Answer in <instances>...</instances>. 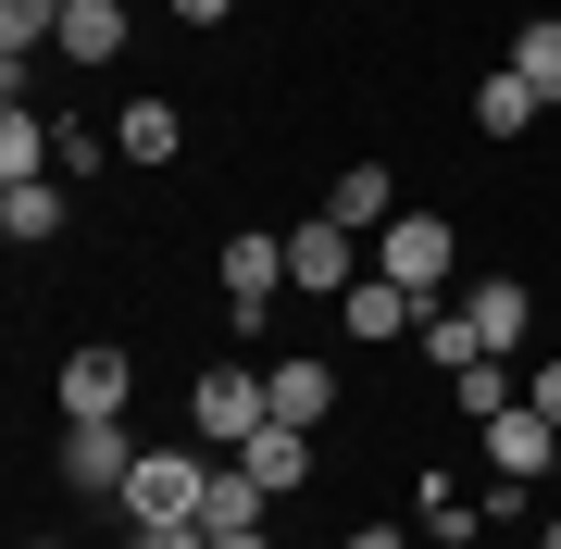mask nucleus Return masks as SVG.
Segmentation results:
<instances>
[{
  "label": "nucleus",
  "instance_id": "6ab92c4d",
  "mask_svg": "<svg viewBox=\"0 0 561 549\" xmlns=\"http://www.w3.org/2000/svg\"><path fill=\"white\" fill-rule=\"evenodd\" d=\"M238 462H250V474H262L275 500H287V488H312V437H300V425H262V437L238 449Z\"/></svg>",
  "mask_w": 561,
  "mask_h": 549
},
{
  "label": "nucleus",
  "instance_id": "2f4dec72",
  "mask_svg": "<svg viewBox=\"0 0 561 549\" xmlns=\"http://www.w3.org/2000/svg\"><path fill=\"white\" fill-rule=\"evenodd\" d=\"M62 13H76V0H62Z\"/></svg>",
  "mask_w": 561,
  "mask_h": 549
},
{
  "label": "nucleus",
  "instance_id": "39448f33",
  "mask_svg": "<svg viewBox=\"0 0 561 549\" xmlns=\"http://www.w3.org/2000/svg\"><path fill=\"white\" fill-rule=\"evenodd\" d=\"M362 275H375V263H362V238H350L337 213H312V225H287V287H312V300H350Z\"/></svg>",
  "mask_w": 561,
  "mask_h": 549
},
{
  "label": "nucleus",
  "instance_id": "f257e3e1",
  "mask_svg": "<svg viewBox=\"0 0 561 549\" xmlns=\"http://www.w3.org/2000/svg\"><path fill=\"white\" fill-rule=\"evenodd\" d=\"M375 275H400L412 300L437 312V300H449V275H461V238H449V213H400V225L375 238Z\"/></svg>",
  "mask_w": 561,
  "mask_h": 549
},
{
  "label": "nucleus",
  "instance_id": "a878e982",
  "mask_svg": "<svg viewBox=\"0 0 561 549\" xmlns=\"http://www.w3.org/2000/svg\"><path fill=\"white\" fill-rule=\"evenodd\" d=\"M162 13H175V25H225L238 0H162Z\"/></svg>",
  "mask_w": 561,
  "mask_h": 549
},
{
  "label": "nucleus",
  "instance_id": "2eb2a0df",
  "mask_svg": "<svg viewBox=\"0 0 561 549\" xmlns=\"http://www.w3.org/2000/svg\"><path fill=\"white\" fill-rule=\"evenodd\" d=\"M424 363H437V375H474V363H500V350H486V325L461 300H437V312H424Z\"/></svg>",
  "mask_w": 561,
  "mask_h": 549
},
{
  "label": "nucleus",
  "instance_id": "b1692460",
  "mask_svg": "<svg viewBox=\"0 0 561 549\" xmlns=\"http://www.w3.org/2000/svg\"><path fill=\"white\" fill-rule=\"evenodd\" d=\"M125 549H213V525H138Z\"/></svg>",
  "mask_w": 561,
  "mask_h": 549
},
{
  "label": "nucleus",
  "instance_id": "7ed1b4c3",
  "mask_svg": "<svg viewBox=\"0 0 561 549\" xmlns=\"http://www.w3.org/2000/svg\"><path fill=\"white\" fill-rule=\"evenodd\" d=\"M187 425H201V437L225 449V462H238V449H250L262 425H275V387H262V375H225V363H213L201 387H187Z\"/></svg>",
  "mask_w": 561,
  "mask_h": 549
},
{
  "label": "nucleus",
  "instance_id": "412c9836",
  "mask_svg": "<svg viewBox=\"0 0 561 549\" xmlns=\"http://www.w3.org/2000/svg\"><path fill=\"white\" fill-rule=\"evenodd\" d=\"M512 76L537 88V101H561V13H524V38H512Z\"/></svg>",
  "mask_w": 561,
  "mask_h": 549
},
{
  "label": "nucleus",
  "instance_id": "9d476101",
  "mask_svg": "<svg viewBox=\"0 0 561 549\" xmlns=\"http://www.w3.org/2000/svg\"><path fill=\"white\" fill-rule=\"evenodd\" d=\"M62 225H76V201H62V175H13V187H0V238H13V250L62 238Z\"/></svg>",
  "mask_w": 561,
  "mask_h": 549
},
{
  "label": "nucleus",
  "instance_id": "cd10ccee",
  "mask_svg": "<svg viewBox=\"0 0 561 549\" xmlns=\"http://www.w3.org/2000/svg\"><path fill=\"white\" fill-rule=\"evenodd\" d=\"M213 549H275V537H262V525H250V537H213Z\"/></svg>",
  "mask_w": 561,
  "mask_h": 549
},
{
  "label": "nucleus",
  "instance_id": "6e6552de",
  "mask_svg": "<svg viewBox=\"0 0 561 549\" xmlns=\"http://www.w3.org/2000/svg\"><path fill=\"white\" fill-rule=\"evenodd\" d=\"M125 474H138L125 425H62V488H88V500H125Z\"/></svg>",
  "mask_w": 561,
  "mask_h": 549
},
{
  "label": "nucleus",
  "instance_id": "423d86ee",
  "mask_svg": "<svg viewBox=\"0 0 561 549\" xmlns=\"http://www.w3.org/2000/svg\"><path fill=\"white\" fill-rule=\"evenodd\" d=\"M486 474H500V488H549V462H561V425H549V412L537 400H512V412H486Z\"/></svg>",
  "mask_w": 561,
  "mask_h": 549
},
{
  "label": "nucleus",
  "instance_id": "dca6fc26",
  "mask_svg": "<svg viewBox=\"0 0 561 549\" xmlns=\"http://www.w3.org/2000/svg\"><path fill=\"white\" fill-rule=\"evenodd\" d=\"M113 150H125V163H175V150H187V113H175V101H125Z\"/></svg>",
  "mask_w": 561,
  "mask_h": 549
},
{
  "label": "nucleus",
  "instance_id": "5701e85b",
  "mask_svg": "<svg viewBox=\"0 0 561 549\" xmlns=\"http://www.w3.org/2000/svg\"><path fill=\"white\" fill-rule=\"evenodd\" d=\"M449 400L474 412V425H486V412H512V363H474V375H449Z\"/></svg>",
  "mask_w": 561,
  "mask_h": 549
},
{
  "label": "nucleus",
  "instance_id": "4468645a",
  "mask_svg": "<svg viewBox=\"0 0 561 549\" xmlns=\"http://www.w3.org/2000/svg\"><path fill=\"white\" fill-rule=\"evenodd\" d=\"M38 50H62V0H0V62H13V88H25Z\"/></svg>",
  "mask_w": 561,
  "mask_h": 549
},
{
  "label": "nucleus",
  "instance_id": "c85d7f7f",
  "mask_svg": "<svg viewBox=\"0 0 561 549\" xmlns=\"http://www.w3.org/2000/svg\"><path fill=\"white\" fill-rule=\"evenodd\" d=\"M537 549H561V512H549V525H537Z\"/></svg>",
  "mask_w": 561,
  "mask_h": 549
},
{
  "label": "nucleus",
  "instance_id": "4be33fe9",
  "mask_svg": "<svg viewBox=\"0 0 561 549\" xmlns=\"http://www.w3.org/2000/svg\"><path fill=\"white\" fill-rule=\"evenodd\" d=\"M50 163H62V150H50V125L13 101V113H0V187H13V175H50Z\"/></svg>",
  "mask_w": 561,
  "mask_h": 549
},
{
  "label": "nucleus",
  "instance_id": "c756f323",
  "mask_svg": "<svg viewBox=\"0 0 561 549\" xmlns=\"http://www.w3.org/2000/svg\"><path fill=\"white\" fill-rule=\"evenodd\" d=\"M25 549H76V537H25Z\"/></svg>",
  "mask_w": 561,
  "mask_h": 549
},
{
  "label": "nucleus",
  "instance_id": "f3484780",
  "mask_svg": "<svg viewBox=\"0 0 561 549\" xmlns=\"http://www.w3.org/2000/svg\"><path fill=\"white\" fill-rule=\"evenodd\" d=\"M461 312L486 325V350H500V363L524 350V275H474V287H461Z\"/></svg>",
  "mask_w": 561,
  "mask_h": 549
},
{
  "label": "nucleus",
  "instance_id": "393cba45",
  "mask_svg": "<svg viewBox=\"0 0 561 549\" xmlns=\"http://www.w3.org/2000/svg\"><path fill=\"white\" fill-rule=\"evenodd\" d=\"M524 400H537L549 425H561V363H537V375H524Z\"/></svg>",
  "mask_w": 561,
  "mask_h": 549
},
{
  "label": "nucleus",
  "instance_id": "1a4fd4ad",
  "mask_svg": "<svg viewBox=\"0 0 561 549\" xmlns=\"http://www.w3.org/2000/svg\"><path fill=\"white\" fill-rule=\"evenodd\" d=\"M337 325H350V350H387V338H412V325H424V300H412L400 275H362L350 300H337Z\"/></svg>",
  "mask_w": 561,
  "mask_h": 549
},
{
  "label": "nucleus",
  "instance_id": "a211bd4d",
  "mask_svg": "<svg viewBox=\"0 0 561 549\" xmlns=\"http://www.w3.org/2000/svg\"><path fill=\"white\" fill-rule=\"evenodd\" d=\"M262 512H275V488H262L250 462H225V474H213V500H201V525H213V537H250Z\"/></svg>",
  "mask_w": 561,
  "mask_h": 549
},
{
  "label": "nucleus",
  "instance_id": "20e7f679",
  "mask_svg": "<svg viewBox=\"0 0 561 549\" xmlns=\"http://www.w3.org/2000/svg\"><path fill=\"white\" fill-rule=\"evenodd\" d=\"M125 400H138V363H125L113 338L62 350V425H125Z\"/></svg>",
  "mask_w": 561,
  "mask_h": 549
},
{
  "label": "nucleus",
  "instance_id": "bb28decb",
  "mask_svg": "<svg viewBox=\"0 0 561 549\" xmlns=\"http://www.w3.org/2000/svg\"><path fill=\"white\" fill-rule=\"evenodd\" d=\"M337 549H412V537H400V525H350Z\"/></svg>",
  "mask_w": 561,
  "mask_h": 549
},
{
  "label": "nucleus",
  "instance_id": "ddd939ff",
  "mask_svg": "<svg viewBox=\"0 0 561 549\" xmlns=\"http://www.w3.org/2000/svg\"><path fill=\"white\" fill-rule=\"evenodd\" d=\"M262 387H275V425H324V412H337V375H324V363H262Z\"/></svg>",
  "mask_w": 561,
  "mask_h": 549
},
{
  "label": "nucleus",
  "instance_id": "f8f14e48",
  "mask_svg": "<svg viewBox=\"0 0 561 549\" xmlns=\"http://www.w3.org/2000/svg\"><path fill=\"white\" fill-rule=\"evenodd\" d=\"M62 62H76V76H113L125 62V0H76V13H62Z\"/></svg>",
  "mask_w": 561,
  "mask_h": 549
},
{
  "label": "nucleus",
  "instance_id": "0eeeda50",
  "mask_svg": "<svg viewBox=\"0 0 561 549\" xmlns=\"http://www.w3.org/2000/svg\"><path fill=\"white\" fill-rule=\"evenodd\" d=\"M275 287H287V238H225V325H262Z\"/></svg>",
  "mask_w": 561,
  "mask_h": 549
},
{
  "label": "nucleus",
  "instance_id": "7c9ffc66",
  "mask_svg": "<svg viewBox=\"0 0 561 549\" xmlns=\"http://www.w3.org/2000/svg\"><path fill=\"white\" fill-rule=\"evenodd\" d=\"M549 488H561V462H549Z\"/></svg>",
  "mask_w": 561,
  "mask_h": 549
},
{
  "label": "nucleus",
  "instance_id": "f03ea898",
  "mask_svg": "<svg viewBox=\"0 0 561 549\" xmlns=\"http://www.w3.org/2000/svg\"><path fill=\"white\" fill-rule=\"evenodd\" d=\"M213 474H225V462H201V449H138V474H125V512H138V525H201Z\"/></svg>",
  "mask_w": 561,
  "mask_h": 549
},
{
  "label": "nucleus",
  "instance_id": "aec40b11",
  "mask_svg": "<svg viewBox=\"0 0 561 549\" xmlns=\"http://www.w3.org/2000/svg\"><path fill=\"white\" fill-rule=\"evenodd\" d=\"M537 113H549V101H537V88L512 76V62H500V76L474 88V138H524V125H537Z\"/></svg>",
  "mask_w": 561,
  "mask_h": 549
},
{
  "label": "nucleus",
  "instance_id": "9b49d317",
  "mask_svg": "<svg viewBox=\"0 0 561 549\" xmlns=\"http://www.w3.org/2000/svg\"><path fill=\"white\" fill-rule=\"evenodd\" d=\"M324 213H337L350 238H387V225H400V175H387V163H350L337 187H324Z\"/></svg>",
  "mask_w": 561,
  "mask_h": 549
}]
</instances>
